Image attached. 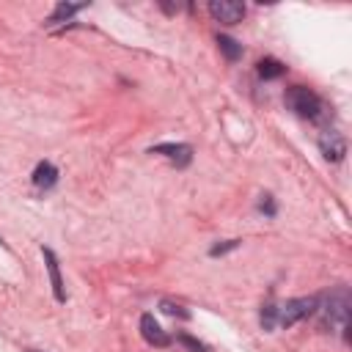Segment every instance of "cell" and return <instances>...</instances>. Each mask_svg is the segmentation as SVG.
<instances>
[{
    "label": "cell",
    "mask_w": 352,
    "mask_h": 352,
    "mask_svg": "<svg viewBox=\"0 0 352 352\" xmlns=\"http://www.w3.org/2000/svg\"><path fill=\"white\" fill-rule=\"evenodd\" d=\"M209 14L214 22H223V25H236L245 19V3L239 0H212L209 3Z\"/></svg>",
    "instance_id": "cell-4"
},
{
    "label": "cell",
    "mask_w": 352,
    "mask_h": 352,
    "mask_svg": "<svg viewBox=\"0 0 352 352\" xmlns=\"http://www.w3.org/2000/svg\"><path fill=\"white\" fill-rule=\"evenodd\" d=\"M41 256H44V264H47V272H50V283H52V294L58 302H66V289H63V278H60V264L55 258V253L50 248H41Z\"/></svg>",
    "instance_id": "cell-8"
},
{
    "label": "cell",
    "mask_w": 352,
    "mask_h": 352,
    "mask_svg": "<svg viewBox=\"0 0 352 352\" xmlns=\"http://www.w3.org/2000/svg\"><path fill=\"white\" fill-rule=\"evenodd\" d=\"M319 151L327 162H341L346 157V140L338 129H324L319 135Z\"/></svg>",
    "instance_id": "cell-5"
},
{
    "label": "cell",
    "mask_w": 352,
    "mask_h": 352,
    "mask_svg": "<svg viewBox=\"0 0 352 352\" xmlns=\"http://www.w3.org/2000/svg\"><path fill=\"white\" fill-rule=\"evenodd\" d=\"M258 319H261V327H264V330H272V327L278 324V305H275L272 300H267V302L261 305V316H258Z\"/></svg>",
    "instance_id": "cell-13"
},
{
    "label": "cell",
    "mask_w": 352,
    "mask_h": 352,
    "mask_svg": "<svg viewBox=\"0 0 352 352\" xmlns=\"http://www.w3.org/2000/svg\"><path fill=\"white\" fill-rule=\"evenodd\" d=\"M85 8V3H58L55 6V11L50 14V19H47V25H60V22H66V19H72L77 11H82Z\"/></svg>",
    "instance_id": "cell-10"
},
{
    "label": "cell",
    "mask_w": 352,
    "mask_h": 352,
    "mask_svg": "<svg viewBox=\"0 0 352 352\" xmlns=\"http://www.w3.org/2000/svg\"><path fill=\"white\" fill-rule=\"evenodd\" d=\"M256 72H258L261 80H275V77H280V74L286 72V66H283L278 58H261V60L256 63Z\"/></svg>",
    "instance_id": "cell-11"
},
{
    "label": "cell",
    "mask_w": 352,
    "mask_h": 352,
    "mask_svg": "<svg viewBox=\"0 0 352 352\" xmlns=\"http://www.w3.org/2000/svg\"><path fill=\"white\" fill-rule=\"evenodd\" d=\"M179 344H184L190 352H204V344H201V341H195V338H190V336H184V333L179 336Z\"/></svg>",
    "instance_id": "cell-16"
},
{
    "label": "cell",
    "mask_w": 352,
    "mask_h": 352,
    "mask_svg": "<svg viewBox=\"0 0 352 352\" xmlns=\"http://www.w3.org/2000/svg\"><path fill=\"white\" fill-rule=\"evenodd\" d=\"M151 154H165L176 168H184L192 160V148L187 143H160V146H151Z\"/></svg>",
    "instance_id": "cell-7"
},
{
    "label": "cell",
    "mask_w": 352,
    "mask_h": 352,
    "mask_svg": "<svg viewBox=\"0 0 352 352\" xmlns=\"http://www.w3.org/2000/svg\"><path fill=\"white\" fill-rule=\"evenodd\" d=\"M349 289L346 286H338L333 289L330 294H324V300H316V314L322 319V327H330L336 333H341L346 338V330H349Z\"/></svg>",
    "instance_id": "cell-1"
},
{
    "label": "cell",
    "mask_w": 352,
    "mask_h": 352,
    "mask_svg": "<svg viewBox=\"0 0 352 352\" xmlns=\"http://www.w3.org/2000/svg\"><path fill=\"white\" fill-rule=\"evenodd\" d=\"M234 248H239V239H228V242H223V245H212V248H209V256H223V253H228V250H234Z\"/></svg>",
    "instance_id": "cell-15"
},
{
    "label": "cell",
    "mask_w": 352,
    "mask_h": 352,
    "mask_svg": "<svg viewBox=\"0 0 352 352\" xmlns=\"http://www.w3.org/2000/svg\"><path fill=\"white\" fill-rule=\"evenodd\" d=\"M283 102H286V107H289L294 116L308 118V121H322V118L327 116L324 102H322L311 88H305V85H292V88L286 91Z\"/></svg>",
    "instance_id": "cell-2"
},
{
    "label": "cell",
    "mask_w": 352,
    "mask_h": 352,
    "mask_svg": "<svg viewBox=\"0 0 352 352\" xmlns=\"http://www.w3.org/2000/svg\"><path fill=\"white\" fill-rule=\"evenodd\" d=\"M55 182H58V168L52 162H38L33 168V184L38 190H50V187H55Z\"/></svg>",
    "instance_id": "cell-9"
},
{
    "label": "cell",
    "mask_w": 352,
    "mask_h": 352,
    "mask_svg": "<svg viewBox=\"0 0 352 352\" xmlns=\"http://www.w3.org/2000/svg\"><path fill=\"white\" fill-rule=\"evenodd\" d=\"M140 336H143V341H146V344L160 346V349L170 344V336L160 327V322L154 319V314H143V316H140Z\"/></svg>",
    "instance_id": "cell-6"
},
{
    "label": "cell",
    "mask_w": 352,
    "mask_h": 352,
    "mask_svg": "<svg viewBox=\"0 0 352 352\" xmlns=\"http://www.w3.org/2000/svg\"><path fill=\"white\" fill-rule=\"evenodd\" d=\"M217 47H220V52L226 55V60H231V63L242 58V44H239L236 38H231V36H223V33H220V36H217Z\"/></svg>",
    "instance_id": "cell-12"
},
{
    "label": "cell",
    "mask_w": 352,
    "mask_h": 352,
    "mask_svg": "<svg viewBox=\"0 0 352 352\" xmlns=\"http://www.w3.org/2000/svg\"><path fill=\"white\" fill-rule=\"evenodd\" d=\"M160 308H162L168 316H182V319H187V316H190L182 305H176V302H170V300H162V302H160Z\"/></svg>",
    "instance_id": "cell-14"
},
{
    "label": "cell",
    "mask_w": 352,
    "mask_h": 352,
    "mask_svg": "<svg viewBox=\"0 0 352 352\" xmlns=\"http://www.w3.org/2000/svg\"><path fill=\"white\" fill-rule=\"evenodd\" d=\"M316 300L319 297H294V300H286L278 305V324L280 327H292L297 324L300 319L311 316L316 311Z\"/></svg>",
    "instance_id": "cell-3"
},
{
    "label": "cell",
    "mask_w": 352,
    "mask_h": 352,
    "mask_svg": "<svg viewBox=\"0 0 352 352\" xmlns=\"http://www.w3.org/2000/svg\"><path fill=\"white\" fill-rule=\"evenodd\" d=\"M258 209L261 212H267L270 217L275 214V204H272V195H261V204H258Z\"/></svg>",
    "instance_id": "cell-17"
}]
</instances>
